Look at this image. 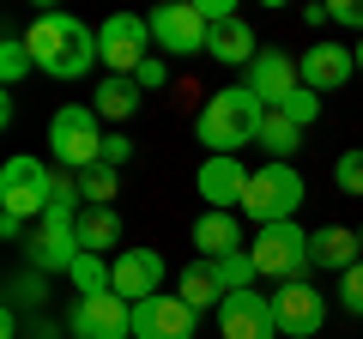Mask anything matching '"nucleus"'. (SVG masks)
<instances>
[{
	"label": "nucleus",
	"instance_id": "25",
	"mask_svg": "<svg viewBox=\"0 0 363 339\" xmlns=\"http://www.w3.org/2000/svg\"><path fill=\"white\" fill-rule=\"evenodd\" d=\"M67 279H73V291H79V297H104V291H116V273H109V261H104V255H79Z\"/></svg>",
	"mask_w": 363,
	"mask_h": 339
},
{
	"label": "nucleus",
	"instance_id": "28",
	"mask_svg": "<svg viewBox=\"0 0 363 339\" xmlns=\"http://www.w3.org/2000/svg\"><path fill=\"white\" fill-rule=\"evenodd\" d=\"M79 200H85V206H116V170L109 164L79 170Z\"/></svg>",
	"mask_w": 363,
	"mask_h": 339
},
{
	"label": "nucleus",
	"instance_id": "39",
	"mask_svg": "<svg viewBox=\"0 0 363 339\" xmlns=\"http://www.w3.org/2000/svg\"><path fill=\"white\" fill-rule=\"evenodd\" d=\"M351 49H357V73H363V37H357V43H351Z\"/></svg>",
	"mask_w": 363,
	"mask_h": 339
},
{
	"label": "nucleus",
	"instance_id": "11",
	"mask_svg": "<svg viewBox=\"0 0 363 339\" xmlns=\"http://www.w3.org/2000/svg\"><path fill=\"white\" fill-rule=\"evenodd\" d=\"M272 315H279V333L285 339H315L327 327V291H315L309 279H291L272 297Z\"/></svg>",
	"mask_w": 363,
	"mask_h": 339
},
{
	"label": "nucleus",
	"instance_id": "5",
	"mask_svg": "<svg viewBox=\"0 0 363 339\" xmlns=\"http://www.w3.org/2000/svg\"><path fill=\"white\" fill-rule=\"evenodd\" d=\"M49 206H55V164H43L30 152H13L0 164V212L37 224Z\"/></svg>",
	"mask_w": 363,
	"mask_h": 339
},
{
	"label": "nucleus",
	"instance_id": "15",
	"mask_svg": "<svg viewBox=\"0 0 363 339\" xmlns=\"http://www.w3.org/2000/svg\"><path fill=\"white\" fill-rule=\"evenodd\" d=\"M109 273H116V297L145 303V297L164 291V255L145 248V243H133V248H121V255H109Z\"/></svg>",
	"mask_w": 363,
	"mask_h": 339
},
{
	"label": "nucleus",
	"instance_id": "14",
	"mask_svg": "<svg viewBox=\"0 0 363 339\" xmlns=\"http://www.w3.org/2000/svg\"><path fill=\"white\" fill-rule=\"evenodd\" d=\"M357 73V49L351 43H315V49H303L297 55V79H303V91H315V97H327V91H339L345 79Z\"/></svg>",
	"mask_w": 363,
	"mask_h": 339
},
{
	"label": "nucleus",
	"instance_id": "3",
	"mask_svg": "<svg viewBox=\"0 0 363 339\" xmlns=\"http://www.w3.org/2000/svg\"><path fill=\"white\" fill-rule=\"evenodd\" d=\"M104 140H109L104 116L91 104H61L55 121H49V164L67 170V176H79V170L104 164Z\"/></svg>",
	"mask_w": 363,
	"mask_h": 339
},
{
	"label": "nucleus",
	"instance_id": "8",
	"mask_svg": "<svg viewBox=\"0 0 363 339\" xmlns=\"http://www.w3.org/2000/svg\"><path fill=\"white\" fill-rule=\"evenodd\" d=\"M97 49H104V67L121 79H133L145 61H152V25H145L140 13H109L104 25H97Z\"/></svg>",
	"mask_w": 363,
	"mask_h": 339
},
{
	"label": "nucleus",
	"instance_id": "38",
	"mask_svg": "<svg viewBox=\"0 0 363 339\" xmlns=\"http://www.w3.org/2000/svg\"><path fill=\"white\" fill-rule=\"evenodd\" d=\"M0 236H6V243H18V236H25V218H13V212H0Z\"/></svg>",
	"mask_w": 363,
	"mask_h": 339
},
{
	"label": "nucleus",
	"instance_id": "17",
	"mask_svg": "<svg viewBox=\"0 0 363 339\" xmlns=\"http://www.w3.org/2000/svg\"><path fill=\"white\" fill-rule=\"evenodd\" d=\"M242 85H248V91H255L267 109H279V104H285V97L303 85V79H297V61H291L285 49H260L255 67L242 73Z\"/></svg>",
	"mask_w": 363,
	"mask_h": 339
},
{
	"label": "nucleus",
	"instance_id": "20",
	"mask_svg": "<svg viewBox=\"0 0 363 339\" xmlns=\"http://www.w3.org/2000/svg\"><path fill=\"white\" fill-rule=\"evenodd\" d=\"M206 55L212 61H224V67H255V55H260V43H255V30H248V18H230V25H212V37H206Z\"/></svg>",
	"mask_w": 363,
	"mask_h": 339
},
{
	"label": "nucleus",
	"instance_id": "22",
	"mask_svg": "<svg viewBox=\"0 0 363 339\" xmlns=\"http://www.w3.org/2000/svg\"><path fill=\"white\" fill-rule=\"evenodd\" d=\"M260 152H267V164H291V157L303 152V128L297 121H285L279 109H267V121H260Z\"/></svg>",
	"mask_w": 363,
	"mask_h": 339
},
{
	"label": "nucleus",
	"instance_id": "1",
	"mask_svg": "<svg viewBox=\"0 0 363 339\" xmlns=\"http://www.w3.org/2000/svg\"><path fill=\"white\" fill-rule=\"evenodd\" d=\"M25 49L37 61V73H49V79H85L91 67L104 61L97 30L73 13H37L30 30H25Z\"/></svg>",
	"mask_w": 363,
	"mask_h": 339
},
{
	"label": "nucleus",
	"instance_id": "4",
	"mask_svg": "<svg viewBox=\"0 0 363 339\" xmlns=\"http://www.w3.org/2000/svg\"><path fill=\"white\" fill-rule=\"evenodd\" d=\"M79 200H55L49 212H43L37 224H30V243H25V255H30V267H37V273H73V261L79 255H85V248H79Z\"/></svg>",
	"mask_w": 363,
	"mask_h": 339
},
{
	"label": "nucleus",
	"instance_id": "35",
	"mask_svg": "<svg viewBox=\"0 0 363 339\" xmlns=\"http://www.w3.org/2000/svg\"><path fill=\"white\" fill-rule=\"evenodd\" d=\"M133 79H140V91H157V85H164V79H169V67H164V61H157V55H152V61H145V67H140V73H133Z\"/></svg>",
	"mask_w": 363,
	"mask_h": 339
},
{
	"label": "nucleus",
	"instance_id": "33",
	"mask_svg": "<svg viewBox=\"0 0 363 339\" xmlns=\"http://www.w3.org/2000/svg\"><path fill=\"white\" fill-rule=\"evenodd\" d=\"M333 25H345V30L363 37V0H333Z\"/></svg>",
	"mask_w": 363,
	"mask_h": 339
},
{
	"label": "nucleus",
	"instance_id": "30",
	"mask_svg": "<svg viewBox=\"0 0 363 339\" xmlns=\"http://www.w3.org/2000/svg\"><path fill=\"white\" fill-rule=\"evenodd\" d=\"M279 116H285V121H297V128H309V121L321 116V97H315V91H303V85H297V91H291L285 104H279Z\"/></svg>",
	"mask_w": 363,
	"mask_h": 339
},
{
	"label": "nucleus",
	"instance_id": "40",
	"mask_svg": "<svg viewBox=\"0 0 363 339\" xmlns=\"http://www.w3.org/2000/svg\"><path fill=\"white\" fill-rule=\"evenodd\" d=\"M357 243H363V230H357Z\"/></svg>",
	"mask_w": 363,
	"mask_h": 339
},
{
	"label": "nucleus",
	"instance_id": "13",
	"mask_svg": "<svg viewBox=\"0 0 363 339\" xmlns=\"http://www.w3.org/2000/svg\"><path fill=\"white\" fill-rule=\"evenodd\" d=\"M194 327H200V309H188L176 291L133 303V339H194Z\"/></svg>",
	"mask_w": 363,
	"mask_h": 339
},
{
	"label": "nucleus",
	"instance_id": "31",
	"mask_svg": "<svg viewBox=\"0 0 363 339\" xmlns=\"http://www.w3.org/2000/svg\"><path fill=\"white\" fill-rule=\"evenodd\" d=\"M333 182H339V194H363V152H339Z\"/></svg>",
	"mask_w": 363,
	"mask_h": 339
},
{
	"label": "nucleus",
	"instance_id": "7",
	"mask_svg": "<svg viewBox=\"0 0 363 339\" xmlns=\"http://www.w3.org/2000/svg\"><path fill=\"white\" fill-rule=\"evenodd\" d=\"M248 255H255L260 279H279V285H291V279H303V273L315 267V261H309V230H303L297 218L255 230V236H248Z\"/></svg>",
	"mask_w": 363,
	"mask_h": 339
},
{
	"label": "nucleus",
	"instance_id": "36",
	"mask_svg": "<svg viewBox=\"0 0 363 339\" xmlns=\"http://www.w3.org/2000/svg\"><path fill=\"white\" fill-rule=\"evenodd\" d=\"M25 339H73V333H67V321H43V315H37Z\"/></svg>",
	"mask_w": 363,
	"mask_h": 339
},
{
	"label": "nucleus",
	"instance_id": "10",
	"mask_svg": "<svg viewBox=\"0 0 363 339\" xmlns=\"http://www.w3.org/2000/svg\"><path fill=\"white\" fill-rule=\"evenodd\" d=\"M67 333L73 339H133V303L104 291V297H79L67 309Z\"/></svg>",
	"mask_w": 363,
	"mask_h": 339
},
{
	"label": "nucleus",
	"instance_id": "24",
	"mask_svg": "<svg viewBox=\"0 0 363 339\" xmlns=\"http://www.w3.org/2000/svg\"><path fill=\"white\" fill-rule=\"evenodd\" d=\"M182 303H188V309H218L224 303V285L212 279V261L182 267Z\"/></svg>",
	"mask_w": 363,
	"mask_h": 339
},
{
	"label": "nucleus",
	"instance_id": "2",
	"mask_svg": "<svg viewBox=\"0 0 363 339\" xmlns=\"http://www.w3.org/2000/svg\"><path fill=\"white\" fill-rule=\"evenodd\" d=\"M260 121H267V104H260L248 85H224V91L206 97L194 133H200V145H206V157H236L242 145L260 140Z\"/></svg>",
	"mask_w": 363,
	"mask_h": 339
},
{
	"label": "nucleus",
	"instance_id": "16",
	"mask_svg": "<svg viewBox=\"0 0 363 339\" xmlns=\"http://www.w3.org/2000/svg\"><path fill=\"white\" fill-rule=\"evenodd\" d=\"M248 176L255 170H242V157H206V164L194 170V188L200 200H206V212H236L248 194Z\"/></svg>",
	"mask_w": 363,
	"mask_h": 339
},
{
	"label": "nucleus",
	"instance_id": "23",
	"mask_svg": "<svg viewBox=\"0 0 363 339\" xmlns=\"http://www.w3.org/2000/svg\"><path fill=\"white\" fill-rule=\"evenodd\" d=\"M91 109L104 121H128L133 109H140V79H121V73H109L104 85H97V97H91Z\"/></svg>",
	"mask_w": 363,
	"mask_h": 339
},
{
	"label": "nucleus",
	"instance_id": "9",
	"mask_svg": "<svg viewBox=\"0 0 363 339\" xmlns=\"http://www.w3.org/2000/svg\"><path fill=\"white\" fill-rule=\"evenodd\" d=\"M145 25H152V43H157L164 55H176V61H188V55H206L212 25L200 18L194 0H164V6H152V13H145Z\"/></svg>",
	"mask_w": 363,
	"mask_h": 339
},
{
	"label": "nucleus",
	"instance_id": "34",
	"mask_svg": "<svg viewBox=\"0 0 363 339\" xmlns=\"http://www.w3.org/2000/svg\"><path fill=\"white\" fill-rule=\"evenodd\" d=\"M128 157H133V140H128V133H109V140H104V164H109V170H121Z\"/></svg>",
	"mask_w": 363,
	"mask_h": 339
},
{
	"label": "nucleus",
	"instance_id": "32",
	"mask_svg": "<svg viewBox=\"0 0 363 339\" xmlns=\"http://www.w3.org/2000/svg\"><path fill=\"white\" fill-rule=\"evenodd\" d=\"M339 303H345V315H363V261L339 279Z\"/></svg>",
	"mask_w": 363,
	"mask_h": 339
},
{
	"label": "nucleus",
	"instance_id": "26",
	"mask_svg": "<svg viewBox=\"0 0 363 339\" xmlns=\"http://www.w3.org/2000/svg\"><path fill=\"white\" fill-rule=\"evenodd\" d=\"M212 279H218V285H224V297H230V291H255L260 267H255V255H248V248H236V255L212 261Z\"/></svg>",
	"mask_w": 363,
	"mask_h": 339
},
{
	"label": "nucleus",
	"instance_id": "12",
	"mask_svg": "<svg viewBox=\"0 0 363 339\" xmlns=\"http://www.w3.org/2000/svg\"><path fill=\"white\" fill-rule=\"evenodd\" d=\"M218 339H279L272 297L267 291H230L218 303Z\"/></svg>",
	"mask_w": 363,
	"mask_h": 339
},
{
	"label": "nucleus",
	"instance_id": "21",
	"mask_svg": "<svg viewBox=\"0 0 363 339\" xmlns=\"http://www.w3.org/2000/svg\"><path fill=\"white\" fill-rule=\"evenodd\" d=\"M121 243V212L116 206H85L79 212V248L85 255H109Z\"/></svg>",
	"mask_w": 363,
	"mask_h": 339
},
{
	"label": "nucleus",
	"instance_id": "37",
	"mask_svg": "<svg viewBox=\"0 0 363 339\" xmlns=\"http://www.w3.org/2000/svg\"><path fill=\"white\" fill-rule=\"evenodd\" d=\"M303 18H309V25H333V0H315V6H303Z\"/></svg>",
	"mask_w": 363,
	"mask_h": 339
},
{
	"label": "nucleus",
	"instance_id": "29",
	"mask_svg": "<svg viewBox=\"0 0 363 339\" xmlns=\"http://www.w3.org/2000/svg\"><path fill=\"white\" fill-rule=\"evenodd\" d=\"M25 73H37V61H30L25 37H6V43H0V79H6V85H18Z\"/></svg>",
	"mask_w": 363,
	"mask_h": 339
},
{
	"label": "nucleus",
	"instance_id": "6",
	"mask_svg": "<svg viewBox=\"0 0 363 339\" xmlns=\"http://www.w3.org/2000/svg\"><path fill=\"white\" fill-rule=\"evenodd\" d=\"M309 200V188H303L297 164H260L255 176H248V194H242V212L267 230V224H291L297 218V206Z\"/></svg>",
	"mask_w": 363,
	"mask_h": 339
},
{
	"label": "nucleus",
	"instance_id": "18",
	"mask_svg": "<svg viewBox=\"0 0 363 339\" xmlns=\"http://www.w3.org/2000/svg\"><path fill=\"white\" fill-rule=\"evenodd\" d=\"M309 261L321 267V273H339V279H345L351 267L363 261L357 230H345V224H321V230H309Z\"/></svg>",
	"mask_w": 363,
	"mask_h": 339
},
{
	"label": "nucleus",
	"instance_id": "19",
	"mask_svg": "<svg viewBox=\"0 0 363 339\" xmlns=\"http://www.w3.org/2000/svg\"><path fill=\"white\" fill-rule=\"evenodd\" d=\"M194 248L206 255V261H224V255L248 248V236H242V224H236V212H200V218H194Z\"/></svg>",
	"mask_w": 363,
	"mask_h": 339
},
{
	"label": "nucleus",
	"instance_id": "27",
	"mask_svg": "<svg viewBox=\"0 0 363 339\" xmlns=\"http://www.w3.org/2000/svg\"><path fill=\"white\" fill-rule=\"evenodd\" d=\"M43 303H49V273L25 267V273L6 279V309H43Z\"/></svg>",
	"mask_w": 363,
	"mask_h": 339
}]
</instances>
